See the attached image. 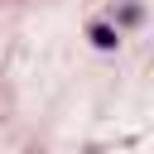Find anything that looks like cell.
Masks as SVG:
<instances>
[{"mask_svg": "<svg viewBox=\"0 0 154 154\" xmlns=\"http://www.w3.org/2000/svg\"><path fill=\"white\" fill-rule=\"evenodd\" d=\"M91 43H96L101 53H111V48L120 43V29H111V24H91Z\"/></svg>", "mask_w": 154, "mask_h": 154, "instance_id": "6da1fadb", "label": "cell"}]
</instances>
